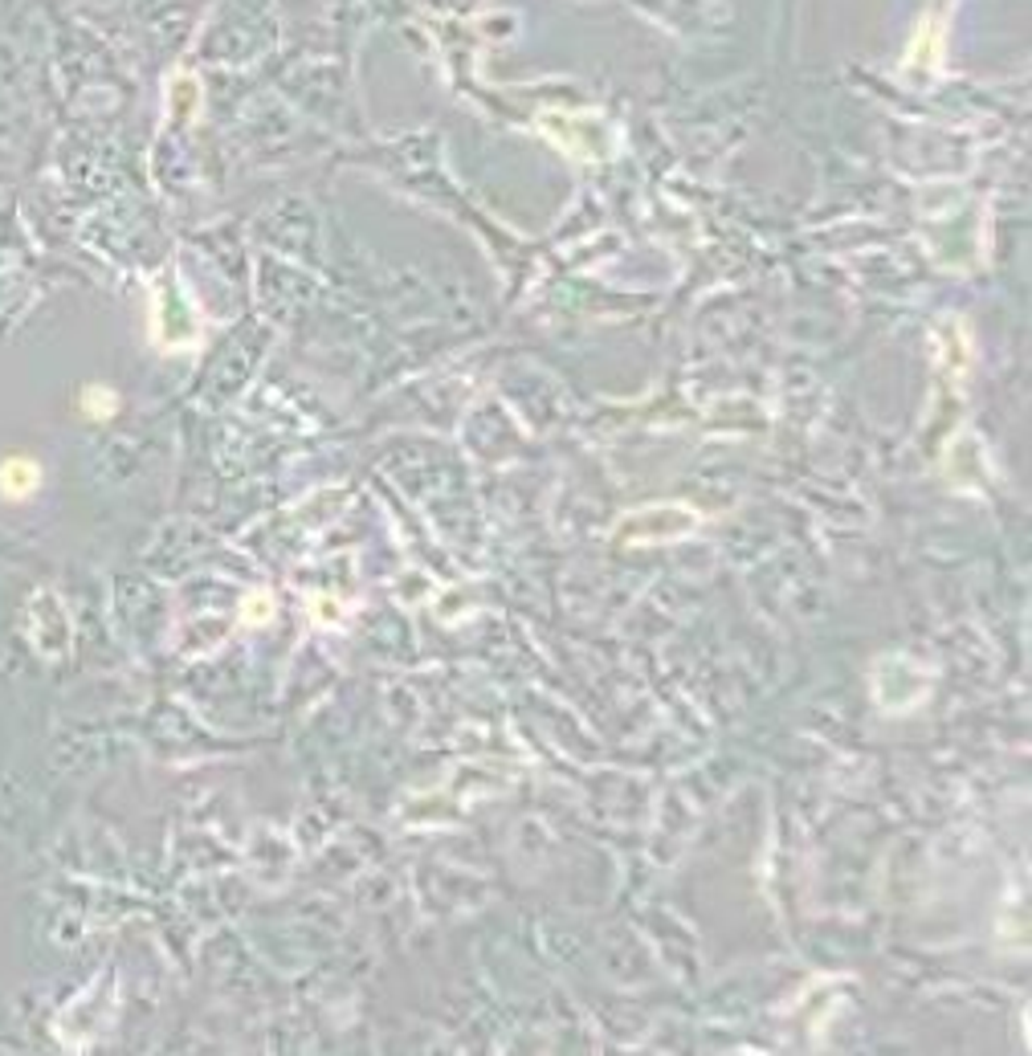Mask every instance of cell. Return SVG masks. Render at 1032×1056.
<instances>
[{
  "mask_svg": "<svg viewBox=\"0 0 1032 1056\" xmlns=\"http://www.w3.org/2000/svg\"><path fill=\"white\" fill-rule=\"evenodd\" d=\"M37 482H41V470H37L29 457H9V461L0 466V494L13 498V502L29 498V494L37 489Z\"/></svg>",
  "mask_w": 1032,
  "mask_h": 1056,
  "instance_id": "1",
  "label": "cell"
},
{
  "mask_svg": "<svg viewBox=\"0 0 1032 1056\" xmlns=\"http://www.w3.org/2000/svg\"><path fill=\"white\" fill-rule=\"evenodd\" d=\"M86 412L90 417H106V412H115V396H106V387H86Z\"/></svg>",
  "mask_w": 1032,
  "mask_h": 1056,
  "instance_id": "2",
  "label": "cell"
}]
</instances>
